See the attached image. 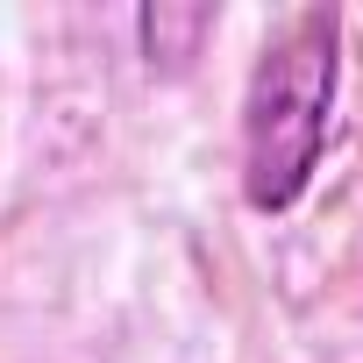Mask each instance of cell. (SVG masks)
Masks as SVG:
<instances>
[{"label":"cell","instance_id":"6da1fadb","mask_svg":"<svg viewBox=\"0 0 363 363\" xmlns=\"http://www.w3.org/2000/svg\"><path fill=\"white\" fill-rule=\"evenodd\" d=\"M335 8H299L264 43L250 93H242V200L257 214H278L306 193V178L328 150V107H335Z\"/></svg>","mask_w":363,"mask_h":363}]
</instances>
